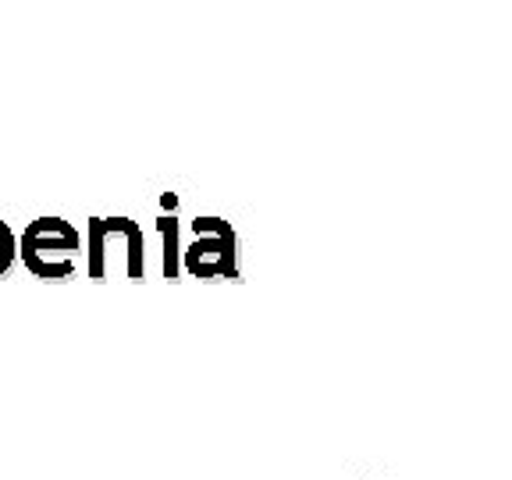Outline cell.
Listing matches in <instances>:
<instances>
[{"instance_id": "obj_6", "label": "cell", "mask_w": 512, "mask_h": 480, "mask_svg": "<svg viewBox=\"0 0 512 480\" xmlns=\"http://www.w3.org/2000/svg\"><path fill=\"white\" fill-rule=\"evenodd\" d=\"M370 480H384V477H370Z\"/></svg>"}, {"instance_id": "obj_4", "label": "cell", "mask_w": 512, "mask_h": 480, "mask_svg": "<svg viewBox=\"0 0 512 480\" xmlns=\"http://www.w3.org/2000/svg\"><path fill=\"white\" fill-rule=\"evenodd\" d=\"M157 232H160V271H164V281L168 285H178L182 281V239H178V217L175 214H160L157 217Z\"/></svg>"}, {"instance_id": "obj_3", "label": "cell", "mask_w": 512, "mask_h": 480, "mask_svg": "<svg viewBox=\"0 0 512 480\" xmlns=\"http://www.w3.org/2000/svg\"><path fill=\"white\" fill-rule=\"evenodd\" d=\"M192 246L182 249V271L200 281H239V239L224 217H192Z\"/></svg>"}, {"instance_id": "obj_1", "label": "cell", "mask_w": 512, "mask_h": 480, "mask_svg": "<svg viewBox=\"0 0 512 480\" xmlns=\"http://www.w3.org/2000/svg\"><path fill=\"white\" fill-rule=\"evenodd\" d=\"M125 274L132 285L146 281L143 224L132 217H89L86 221V278L104 285Z\"/></svg>"}, {"instance_id": "obj_5", "label": "cell", "mask_w": 512, "mask_h": 480, "mask_svg": "<svg viewBox=\"0 0 512 480\" xmlns=\"http://www.w3.org/2000/svg\"><path fill=\"white\" fill-rule=\"evenodd\" d=\"M15 264H18V235L11 232L8 221H0V278H8Z\"/></svg>"}, {"instance_id": "obj_2", "label": "cell", "mask_w": 512, "mask_h": 480, "mask_svg": "<svg viewBox=\"0 0 512 480\" xmlns=\"http://www.w3.org/2000/svg\"><path fill=\"white\" fill-rule=\"evenodd\" d=\"M82 249V232L72 221L54 214H43L36 221L25 224V232L18 235V260L25 271L40 281H72L75 274V256Z\"/></svg>"}]
</instances>
